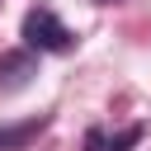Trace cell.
Returning a JSON list of instances; mask_svg holds the SVG:
<instances>
[{"instance_id": "6da1fadb", "label": "cell", "mask_w": 151, "mask_h": 151, "mask_svg": "<svg viewBox=\"0 0 151 151\" xmlns=\"http://www.w3.org/2000/svg\"><path fill=\"white\" fill-rule=\"evenodd\" d=\"M24 42L38 47V52H71L76 33H71L52 9H28V14H24Z\"/></svg>"}, {"instance_id": "7a4b0ae2", "label": "cell", "mask_w": 151, "mask_h": 151, "mask_svg": "<svg viewBox=\"0 0 151 151\" xmlns=\"http://www.w3.org/2000/svg\"><path fill=\"white\" fill-rule=\"evenodd\" d=\"M28 76H33V57H28V52H9V57H0V85H5V90H19Z\"/></svg>"}, {"instance_id": "3957f363", "label": "cell", "mask_w": 151, "mask_h": 151, "mask_svg": "<svg viewBox=\"0 0 151 151\" xmlns=\"http://www.w3.org/2000/svg\"><path fill=\"white\" fill-rule=\"evenodd\" d=\"M137 142H142V127H123V132H113V137H104V132H90V137H85L90 151H127V146H137Z\"/></svg>"}, {"instance_id": "277c9868", "label": "cell", "mask_w": 151, "mask_h": 151, "mask_svg": "<svg viewBox=\"0 0 151 151\" xmlns=\"http://www.w3.org/2000/svg\"><path fill=\"white\" fill-rule=\"evenodd\" d=\"M38 127H42V118H38V123H24V127H5V132H0V151H5V146H19V142H24L28 132H38Z\"/></svg>"}, {"instance_id": "5b68a950", "label": "cell", "mask_w": 151, "mask_h": 151, "mask_svg": "<svg viewBox=\"0 0 151 151\" xmlns=\"http://www.w3.org/2000/svg\"><path fill=\"white\" fill-rule=\"evenodd\" d=\"M94 5H113V0H94Z\"/></svg>"}]
</instances>
